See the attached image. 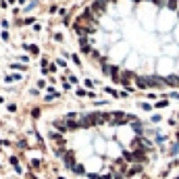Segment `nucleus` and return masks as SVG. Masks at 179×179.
Returning <instances> with one entry per match:
<instances>
[{"instance_id":"nucleus-1","label":"nucleus","mask_w":179,"mask_h":179,"mask_svg":"<svg viewBox=\"0 0 179 179\" xmlns=\"http://www.w3.org/2000/svg\"><path fill=\"white\" fill-rule=\"evenodd\" d=\"M175 138H177V144H179V112L175 115Z\"/></svg>"}]
</instances>
